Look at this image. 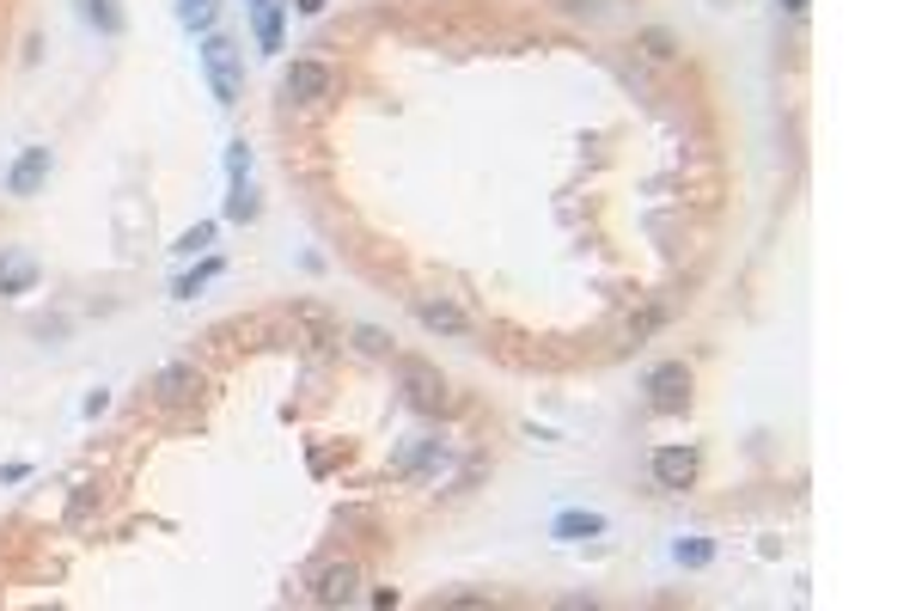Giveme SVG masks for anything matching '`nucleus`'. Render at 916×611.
<instances>
[{
	"instance_id": "obj_23",
	"label": "nucleus",
	"mask_w": 916,
	"mask_h": 611,
	"mask_svg": "<svg viewBox=\"0 0 916 611\" xmlns=\"http://www.w3.org/2000/svg\"><path fill=\"white\" fill-rule=\"evenodd\" d=\"M245 7H251V0H245Z\"/></svg>"
},
{
	"instance_id": "obj_8",
	"label": "nucleus",
	"mask_w": 916,
	"mask_h": 611,
	"mask_svg": "<svg viewBox=\"0 0 916 611\" xmlns=\"http://www.w3.org/2000/svg\"><path fill=\"white\" fill-rule=\"evenodd\" d=\"M446 459H452V447H446V440H409V447L392 459V471H404V478H440Z\"/></svg>"
},
{
	"instance_id": "obj_2",
	"label": "nucleus",
	"mask_w": 916,
	"mask_h": 611,
	"mask_svg": "<svg viewBox=\"0 0 916 611\" xmlns=\"http://www.w3.org/2000/svg\"><path fill=\"white\" fill-rule=\"evenodd\" d=\"M281 93H288L294 105H324V98L337 93V67L300 55V62H288V74H281Z\"/></svg>"
},
{
	"instance_id": "obj_19",
	"label": "nucleus",
	"mask_w": 916,
	"mask_h": 611,
	"mask_svg": "<svg viewBox=\"0 0 916 611\" xmlns=\"http://www.w3.org/2000/svg\"><path fill=\"white\" fill-rule=\"evenodd\" d=\"M209 245H214V221H202V226H190V233L178 239V257H196V251H209Z\"/></svg>"
},
{
	"instance_id": "obj_13",
	"label": "nucleus",
	"mask_w": 916,
	"mask_h": 611,
	"mask_svg": "<svg viewBox=\"0 0 916 611\" xmlns=\"http://www.w3.org/2000/svg\"><path fill=\"white\" fill-rule=\"evenodd\" d=\"M599 532H605V514H587V507H568V514H556L550 538H563V545H581V538H599Z\"/></svg>"
},
{
	"instance_id": "obj_15",
	"label": "nucleus",
	"mask_w": 916,
	"mask_h": 611,
	"mask_svg": "<svg viewBox=\"0 0 916 611\" xmlns=\"http://www.w3.org/2000/svg\"><path fill=\"white\" fill-rule=\"evenodd\" d=\"M178 19H183L190 31H202V37H209L214 19H221V0H178Z\"/></svg>"
},
{
	"instance_id": "obj_12",
	"label": "nucleus",
	"mask_w": 916,
	"mask_h": 611,
	"mask_svg": "<svg viewBox=\"0 0 916 611\" xmlns=\"http://www.w3.org/2000/svg\"><path fill=\"white\" fill-rule=\"evenodd\" d=\"M294 0H251V25H257V50H281V13Z\"/></svg>"
},
{
	"instance_id": "obj_14",
	"label": "nucleus",
	"mask_w": 916,
	"mask_h": 611,
	"mask_svg": "<svg viewBox=\"0 0 916 611\" xmlns=\"http://www.w3.org/2000/svg\"><path fill=\"white\" fill-rule=\"evenodd\" d=\"M79 13H86V25L105 31V37H123V31H129V13H123L117 0H79Z\"/></svg>"
},
{
	"instance_id": "obj_22",
	"label": "nucleus",
	"mask_w": 916,
	"mask_h": 611,
	"mask_svg": "<svg viewBox=\"0 0 916 611\" xmlns=\"http://www.w3.org/2000/svg\"><path fill=\"white\" fill-rule=\"evenodd\" d=\"M782 13H807V0H782Z\"/></svg>"
},
{
	"instance_id": "obj_4",
	"label": "nucleus",
	"mask_w": 916,
	"mask_h": 611,
	"mask_svg": "<svg viewBox=\"0 0 916 611\" xmlns=\"http://www.w3.org/2000/svg\"><path fill=\"white\" fill-rule=\"evenodd\" d=\"M648 471H654L660 490L679 495V490H691V483H696V471H703V452H696V447H660Z\"/></svg>"
},
{
	"instance_id": "obj_1",
	"label": "nucleus",
	"mask_w": 916,
	"mask_h": 611,
	"mask_svg": "<svg viewBox=\"0 0 916 611\" xmlns=\"http://www.w3.org/2000/svg\"><path fill=\"white\" fill-rule=\"evenodd\" d=\"M202 74H209L221 105H238V93H245V50L233 37H221V31H209V43H202Z\"/></svg>"
},
{
	"instance_id": "obj_10",
	"label": "nucleus",
	"mask_w": 916,
	"mask_h": 611,
	"mask_svg": "<svg viewBox=\"0 0 916 611\" xmlns=\"http://www.w3.org/2000/svg\"><path fill=\"white\" fill-rule=\"evenodd\" d=\"M196 392H202V373L183 367V361H178V367H166V373L153 379V398H159V404H196Z\"/></svg>"
},
{
	"instance_id": "obj_9",
	"label": "nucleus",
	"mask_w": 916,
	"mask_h": 611,
	"mask_svg": "<svg viewBox=\"0 0 916 611\" xmlns=\"http://www.w3.org/2000/svg\"><path fill=\"white\" fill-rule=\"evenodd\" d=\"M31 288H38V257L19 245H0V300H19Z\"/></svg>"
},
{
	"instance_id": "obj_18",
	"label": "nucleus",
	"mask_w": 916,
	"mask_h": 611,
	"mask_svg": "<svg viewBox=\"0 0 916 611\" xmlns=\"http://www.w3.org/2000/svg\"><path fill=\"white\" fill-rule=\"evenodd\" d=\"M672 557H679V569H709V562H715V545H709V538H679Z\"/></svg>"
},
{
	"instance_id": "obj_17",
	"label": "nucleus",
	"mask_w": 916,
	"mask_h": 611,
	"mask_svg": "<svg viewBox=\"0 0 916 611\" xmlns=\"http://www.w3.org/2000/svg\"><path fill=\"white\" fill-rule=\"evenodd\" d=\"M214 276H221V257H209V264H196L190 276H178V288H171V293H178V300H196V293L209 288Z\"/></svg>"
},
{
	"instance_id": "obj_7",
	"label": "nucleus",
	"mask_w": 916,
	"mask_h": 611,
	"mask_svg": "<svg viewBox=\"0 0 916 611\" xmlns=\"http://www.w3.org/2000/svg\"><path fill=\"white\" fill-rule=\"evenodd\" d=\"M50 147H25L13 165H7V196H19V202H31L43 184H50Z\"/></svg>"
},
{
	"instance_id": "obj_20",
	"label": "nucleus",
	"mask_w": 916,
	"mask_h": 611,
	"mask_svg": "<svg viewBox=\"0 0 916 611\" xmlns=\"http://www.w3.org/2000/svg\"><path fill=\"white\" fill-rule=\"evenodd\" d=\"M226 178H251V147L245 141L226 147Z\"/></svg>"
},
{
	"instance_id": "obj_6",
	"label": "nucleus",
	"mask_w": 916,
	"mask_h": 611,
	"mask_svg": "<svg viewBox=\"0 0 916 611\" xmlns=\"http://www.w3.org/2000/svg\"><path fill=\"white\" fill-rule=\"evenodd\" d=\"M404 398L416 416H440L446 410V379L434 367H422V361H404Z\"/></svg>"
},
{
	"instance_id": "obj_21",
	"label": "nucleus",
	"mask_w": 916,
	"mask_h": 611,
	"mask_svg": "<svg viewBox=\"0 0 916 611\" xmlns=\"http://www.w3.org/2000/svg\"><path fill=\"white\" fill-rule=\"evenodd\" d=\"M294 7H300L306 19H318V13H324V0H294Z\"/></svg>"
},
{
	"instance_id": "obj_3",
	"label": "nucleus",
	"mask_w": 916,
	"mask_h": 611,
	"mask_svg": "<svg viewBox=\"0 0 916 611\" xmlns=\"http://www.w3.org/2000/svg\"><path fill=\"white\" fill-rule=\"evenodd\" d=\"M684 404H691V367H684V361H660V367L648 373V410L684 416Z\"/></svg>"
},
{
	"instance_id": "obj_16",
	"label": "nucleus",
	"mask_w": 916,
	"mask_h": 611,
	"mask_svg": "<svg viewBox=\"0 0 916 611\" xmlns=\"http://www.w3.org/2000/svg\"><path fill=\"white\" fill-rule=\"evenodd\" d=\"M226 221H257V190H251V178H233V190H226Z\"/></svg>"
},
{
	"instance_id": "obj_11",
	"label": "nucleus",
	"mask_w": 916,
	"mask_h": 611,
	"mask_svg": "<svg viewBox=\"0 0 916 611\" xmlns=\"http://www.w3.org/2000/svg\"><path fill=\"white\" fill-rule=\"evenodd\" d=\"M416 319H422V331H434V336H465L471 331V319H465L452 300H422Z\"/></svg>"
},
{
	"instance_id": "obj_5",
	"label": "nucleus",
	"mask_w": 916,
	"mask_h": 611,
	"mask_svg": "<svg viewBox=\"0 0 916 611\" xmlns=\"http://www.w3.org/2000/svg\"><path fill=\"white\" fill-rule=\"evenodd\" d=\"M312 599L318 605H349V599H361V569H354V562H318Z\"/></svg>"
}]
</instances>
